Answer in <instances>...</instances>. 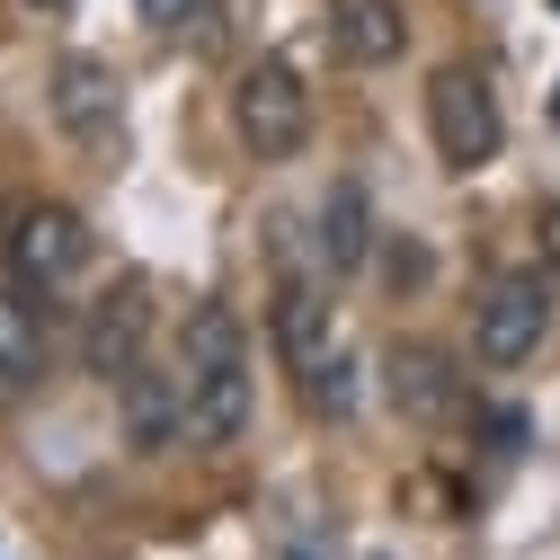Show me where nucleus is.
<instances>
[{"label": "nucleus", "instance_id": "f03ea898", "mask_svg": "<svg viewBox=\"0 0 560 560\" xmlns=\"http://www.w3.org/2000/svg\"><path fill=\"white\" fill-rule=\"evenodd\" d=\"M428 133H436L445 170H480V161H499V143H508L499 90H489L471 62H445V72L428 81Z\"/></svg>", "mask_w": 560, "mask_h": 560}, {"label": "nucleus", "instance_id": "f257e3e1", "mask_svg": "<svg viewBox=\"0 0 560 560\" xmlns=\"http://www.w3.org/2000/svg\"><path fill=\"white\" fill-rule=\"evenodd\" d=\"M232 133L258 152V161H294L312 143V90L285 54H258L249 72L232 81Z\"/></svg>", "mask_w": 560, "mask_h": 560}, {"label": "nucleus", "instance_id": "f3484780", "mask_svg": "<svg viewBox=\"0 0 560 560\" xmlns=\"http://www.w3.org/2000/svg\"><path fill=\"white\" fill-rule=\"evenodd\" d=\"M19 10H36V19H54V10H72V0H19Z\"/></svg>", "mask_w": 560, "mask_h": 560}, {"label": "nucleus", "instance_id": "ddd939ff", "mask_svg": "<svg viewBox=\"0 0 560 560\" xmlns=\"http://www.w3.org/2000/svg\"><path fill=\"white\" fill-rule=\"evenodd\" d=\"M312 249H320L329 276H347V267L374 249V214H365V187H357V178H338V187L320 196V232H312Z\"/></svg>", "mask_w": 560, "mask_h": 560}, {"label": "nucleus", "instance_id": "1a4fd4ad", "mask_svg": "<svg viewBox=\"0 0 560 560\" xmlns=\"http://www.w3.org/2000/svg\"><path fill=\"white\" fill-rule=\"evenodd\" d=\"M143 347H152V303H143V285H116L107 303H90V320H81V365H90L107 392L143 365Z\"/></svg>", "mask_w": 560, "mask_h": 560}, {"label": "nucleus", "instance_id": "a211bd4d", "mask_svg": "<svg viewBox=\"0 0 560 560\" xmlns=\"http://www.w3.org/2000/svg\"><path fill=\"white\" fill-rule=\"evenodd\" d=\"M551 116H560V90H551Z\"/></svg>", "mask_w": 560, "mask_h": 560}, {"label": "nucleus", "instance_id": "20e7f679", "mask_svg": "<svg viewBox=\"0 0 560 560\" xmlns=\"http://www.w3.org/2000/svg\"><path fill=\"white\" fill-rule=\"evenodd\" d=\"M542 338H551V285L542 276H499L471 312V357L480 365H525V357H542Z\"/></svg>", "mask_w": 560, "mask_h": 560}, {"label": "nucleus", "instance_id": "423d86ee", "mask_svg": "<svg viewBox=\"0 0 560 560\" xmlns=\"http://www.w3.org/2000/svg\"><path fill=\"white\" fill-rule=\"evenodd\" d=\"M383 392H392V409L409 418V428H445V418L463 409V374H454L445 347H428V338H400L383 357Z\"/></svg>", "mask_w": 560, "mask_h": 560}, {"label": "nucleus", "instance_id": "9d476101", "mask_svg": "<svg viewBox=\"0 0 560 560\" xmlns=\"http://www.w3.org/2000/svg\"><path fill=\"white\" fill-rule=\"evenodd\" d=\"M54 365V320H45V294H27L19 276L0 285V400H27Z\"/></svg>", "mask_w": 560, "mask_h": 560}, {"label": "nucleus", "instance_id": "7ed1b4c3", "mask_svg": "<svg viewBox=\"0 0 560 560\" xmlns=\"http://www.w3.org/2000/svg\"><path fill=\"white\" fill-rule=\"evenodd\" d=\"M0 258H10V276L27 294H54V285H72V276L90 267V223L72 214V205H19Z\"/></svg>", "mask_w": 560, "mask_h": 560}, {"label": "nucleus", "instance_id": "f8f14e48", "mask_svg": "<svg viewBox=\"0 0 560 560\" xmlns=\"http://www.w3.org/2000/svg\"><path fill=\"white\" fill-rule=\"evenodd\" d=\"M329 45H338V62H357V72H383L409 45V10L400 0H329Z\"/></svg>", "mask_w": 560, "mask_h": 560}, {"label": "nucleus", "instance_id": "0eeeda50", "mask_svg": "<svg viewBox=\"0 0 560 560\" xmlns=\"http://www.w3.org/2000/svg\"><path fill=\"white\" fill-rule=\"evenodd\" d=\"M187 374V445L223 454L249 428V357H214V365H178Z\"/></svg>", "mask_w": 560, "mask_h": 560}, {"label": "nucleus", "instance_id": "4468645a", "mask_svg": "<svg viewBox=\"0 0 560 560\" xmlns=\"http://www.w3.org/2000/svg\"><path fill=\"white\" fill-rule=\"evenodd\" d=\"M143 19H152V36H170V45H214L223 36V0H143Z\"/></svg>", "mask_w": 560, "mask_h": 560}, {"label": "nucleus", "instance_id": "39448f33", "mask_svg": "<svg viewBox=\"0 0 560 560\" xmlns=\"http://www.w3.org/2000/svg\"><path fill=\"white\" fill-rule=\"evenodd\" d=\"M54 116H62L72 143H116V133H125V81H116V62L62 54L54 62Z\"/></svg>", "mask_w": 560, "mask_h": 560}, {"label": "nucleus", "instance_id": "9b49d317", "mask_svg": "<svg viewBox=\"0 0 560 560\" xmlns=\"http://www.w3.org/2000/svg\"><path fill=\"white\" fill-rule=\"evenodd\" d=\"M267 329H276V357H285V374L312 383V374L329 365V294L312 285V276H285V285H276Z\"/></svg>", "mask_w": 560, "mask_h": 560}, {"label": "nucleus", "instance_id": "2eb2a0df", "mask_svg": "<svg viewBox=\"0 0 560 560\" xmlns=\"http://www.w3.org/2000/svg\"><path fill=\"white\" fill-rule=\"evenodd\" d=\"M303 400H312V409H329V418H347V409H357V383H347V365L329 357V365L303 383Z\"/></svg>", "mask_w": 560, "mask_h": 560}, {"label": "nucleus", "instance_id": "dca6fc26", "mask_svg": "<svg viewBox=\"0 0 560 560\" xmlns=\"http://www.w3.org/2000/svg\"><path fill=\"white\" fill-rule=\"evenodd\" d=\"M534 232H542V276L560 285V205H542V223H534Z\"/></svg>", "mask_w": 560, "mask_h": 560}, {"label": "nucleus", "instance_id": "6e6552de", "mask_svg": "<svg viewBox=\"0 0 560 560\" xmlns=\"http://www.w3.org/2000/svg\"><path fill=\"white\" fill-rule=\"evenodd\" d=\"M116 409H125V445H133V454L187 445V374H170V365L143 357V365L116 383Z\"/></svg>", "mask_w": 560, "mask_h": 560}]
</instances>
